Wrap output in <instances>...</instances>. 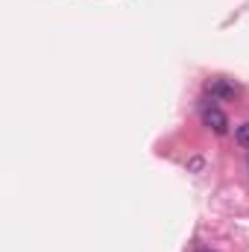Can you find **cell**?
I'll return each mask as SVG.
<instances>
[{"label": "cell", "mask_w": 249, "mask_h": 252, "mask_svg": "<svg viewBox=\"0 0 249 252\" xmlns=\"http://www.w3.org/2000/svg\"><path fill=\"white\" fill-rule=\"evenodd\" d=\"M235 138H238V144H241V147H249V124L238 126V132H235Z\"/></svg>", "instance_id": "3"}, {"label": "cell", "mask_w": 249, "mask_h": 252, "mask_svg": "<svg viewBox=\"0 0 249 252\" xmlns=\"http://www.w3.org/2000/svg\"><path fill=\"white\" fill-rule=\"evenodd\" d=\"M199 252H214V250H199Z\"/></svg>", "instance_id": "4"}, {"label": "cell", "mask_w": 249, "mask_h": 252, "mask_svg": "<svg viewBox=\"0 0 249 252\" xmlns=\"http://www.w3.org/2000/svg\"><path fill=\"white\" fill-rule=\"evenodd\" d=\"M205 91H208L211 97H217V100H229V97L238 94V88H235L232 82H226V79H208V82H205Z\"/></svg>", "instance_id": "2"}, {"label": "cell", "mask_w": 249, "mask_h": 252, "mask_svg": "<svg viewBox=\"0 0 249 252\" xmlns=\"http://www.w3.org/2000/svg\"><path fill=\"white\" fill-rule=\"evenodd\" d=\"M202 124L208 126L211 132H217V135H226V132H229V118H226L223 109H217V106H205V109H202Z\"/></svg>", "instance_id": "1"}]
</instances>
